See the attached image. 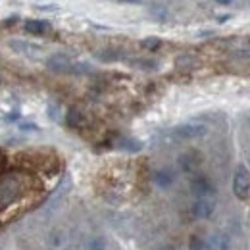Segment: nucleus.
Wrapping results in <instances>:
<instances>
[{
  "instance_id": "obj_7",
  "label": "nucleus",
  "mask_w": 250,
  "mask_h": 250,
  "mask_svg": "<svg viewBox=\"0 0 250 250\" xmlns=\"http://www.w3.org/2000/svg\"><path fill=\"white\" fill-rule=\"evenodd\" d=\"M175 179H177V175H175V171H173L171 167H160V169H156V171L152 173L154 185H156L158 188H164V190L173 187Z\"/></svg>"
},
{
  "instance_id": "obj_9",
  "label": "nucleus",
  "mask_w": 250,
  "mask_h": 250,
  "mask_svg": "<svg viewBox=\"0 0 250 250\" xmlns=\"http://www.w3.org/2000/svg\"><path fill=\"white\" fill-rule=\"evenodd\" d=\"M208 250H231L233 249V241L227 233H214L210 239H206Z\"/></svg>"
},
{
  "instance_id": "obj_26",
  "label": "nucleus",
  "mask_w": 250,
  "mask_h": 250,
  "mask_svg": "<svg viewBox=\"0 0 250 250\" xmlns=\"http://www.w3.org/2000/svg\"><path fill=\"white\" fill-rule=\"evenodd\" d=\"M158 250H177V249H175L173 245H162V247H160Z\"/></svg>"
},
{
  "instance_id": "obj_6",
  "label": "nucleus",
  "mask_w": 250,
  "mask_h": 250,
  "mask_svg": "<svg viewBox=\"0 0 250 250\" xmlns=\"http://www.w3.org/2000/svg\"><path fill=\"white\" fill-rule=\"evenodd\" d=\"M200 164H202V156L196 150H185L183 154L177 156V167L187 175H196Z\"/></svg>"
},
{
  "instance_id": "obj_18",
  "label": "nucleus",
  "mask_w": 250,
  "mask_h": 250,
  "mask_svg": "<svg viewBox=\"0 0 250 250\" xmlns=\"http://www.w3.org/2000/svg\"><path fill=\"white\" fill-rule=\"evenodd\" d=\"M188 250H208V243H206V239H202L198 235H192L188 239Z\"/></svg>"
},
{
  "instance_id": "obj_19",
  "label": "nucleus",
  "mask_w": 250,
  "mask_h": 250,
  "mask_svg": "<svg viewBox=\"0 0 250 250\" xmlns=\"http://www.w3.org/2000/svg\"><path fill=\"white\" fill-rule=\"evenodd\" d=\"M133 67H139V69H156L158 67V62L154 60H145V58H141V60H133L131 62Z\"/></svg>"
},
{
  "instance_id": "obj_11",
  "label": "nucleus",
  "mask_w": 250,
  "mask_h": 250,
  "mask_svg": "<svg viewBox=\"0 0 250 250\" xmlns=\"http://www.w3.org/2000/svg\"><path fill=\"white\" fill-rule=\"evenodd\" d=\"M23 27H25V31L29 33V35H37V37L50 31V25L46 21H42V20H27L23 23Z\"/></svg>"
},
{
  "instance_id": "obj_29",
  "label": "nucleus",
  "mask_w": 250,
  "mask_h": 250,
  "mask_svg": "<svg viewBox=\"0 0 250 250\" xmlns=\"http://www.w3.org/2000/svg\"><path fill=\"white\" fill-rule=\"evenodd\" d=\"M65 250H79L77 247H69V249H65Z\"/></svg>"
},
{
  "instance_id": "obj_23",
  "label": "nucleus",
  "mask_w": 250,
  "mask_h": 250,
  "mask_svg": "<svg viewBox=\"0 0 250 250\" xmlns=\"http://www.w3.org/2000/svg\"><path fill=\"white\" fill-rule=\"evenodd\" d=\"M18 120H20V112H10V114L6 116V122H10V124H12V122H18Z\"/></svg>"
},
{
  "instance_id": "obj_16",
  "label": "nucleus",
  "mask_w": 250,
  "mask_h": 250,
  "mask_svg": "<svg viewBox=\"0 0 250 250\" xmlns=\"http://www.w3.org/2000/svg\"><path fill=\"white\" fill-rule=\"evenodd\" d=\"M141 46L145 50H148V52H154V50H158L162 46V39L160 37H146V39L141 41Z\"/></svg>"
},
{
  "instance_id": "obj_12",
  "label": "nucleus",
  "mask_w": 250,
  "mask_h": 250,
  "mask_svg": "<svg viewBox=\"0 0 250 250\" xmlns=\"http://www.w3.org/2000/svg\"><path fill=\"white\" fill-rule=\"evenodd\" d=\"M116 146L120 150H125V152H139L143 148V143L137 139H131V137H120L116 141Z\"/></svg>"
},
{
  "instance_id": "obj_17",
  "label": "nucleus",
  "mask_w": 250,
  "mask_h": 250,
  "mask_svg": "<svg viewBox=\"0 0 250 250\" xmlns=\"http://www.w3.org/2000/svg\"><path fill=\"white\" fill-rule=\"evenodd\" d=\"M12 48L18 50V52H21V54H25V56H31L35 52H39V48L29 44V42H12Z\"/></svg>"
},
{
  "instance_id": "obj_20",
  "label": "nucleus",
  "mask_w": 250,
  "mask_h": 250,
  "mask_svg": "<svg viewBox=\"0 0 250 250\" xmlns=\"http://www.w3.org/2000/svg\"><path fill=\"white\" fill-rule=\"evenodd\" d=\"M63 237L60 231H52L50 235H48V247H52V249H58L60 245H62Z\"/></svg>"
},
{
  "instance_id": "obj_22",
  "label": "nucleus",
  "mask_w": 250,
  "mask_h": 250,
  "mask_svg": "<svg viewBox=\"0 0 250 250\" xmlns=\"http://www.w3.org/2000/svg\"><path fill=\"white\" fill-rule=\"evenodd\" d=\"M150 12H152V14L156 16L160 21L167 18V12H166V8H162V6H158V4H156V6H152V10H150Z\"/></svg>"
},
{
  "instance_id": "obj_24",
  "label": "nucleus",
  "mask_w": 250,
  "mask_h": 250,
  "mask_svg": "<svg viewBox=\"0 0 250 250\" xmlns=\"http://www.w3.org/2000/svg\"><path fill=\"white\" fill-rule=\"evenodd\" d=\"M16 21H18V16H12V18H8V20L4 21V25H6V27H14Z\"/></svg>"
},
{
  "instance_id": "obj_15",
  "label": "nucleus",
  "mask_w": 250,
  "mask_h": 250,
  "mask_svg": "<svg viewBox=\"0 0 250 250\" xmlns=\"http://www.w3.org/2000/svg\"><path fill=\"white\" fill-rule=\"evenodd\" d=\"M85 250H108V241L104 237H91L85 245Z\"/></svg>"
},
{
  "instance_id": "obj_3",
  "label": "nucleus",
  "mask_w": 250,
  "mask_h": 250,
  "mask_svg": "<svg viewBox=\"0 0 250 250\" xmlns=\"http://www.w3.org/2000/svg\"><path fill=\"white\" fill-rule=\"evenodd\" d=\"M190 192H192L194 198H214L216 185H214V181L210 177L196 173L190 179Z\"/></svg>"
},
{
  "instance_id": "obj_13",
  "label": "nucleus",
  "mask_w": 250,
  "mask_h": 250,
  "mask_svg": "<svg viewBox=\"0 0 250 250\" xmlns=\"http://www.w3.org/2000/svg\"><path fill=\"white\" fill-rule=\"evenodd\" d=\"M96 58H98L100 62H118V60L124 58V54H122V50L108 48V50H100V52H96Z\"/></svg>"
},
{
  "instance_id": "obj_5",
  "label": "nucleus",
  "mask_w": 250,
  "mask_h": 250,
  "mask_svg": "<svg viewBox=\"0 0 250 250\" xmlns=\"http://www.w3.org/2000/svg\"><path fill=\"white\" fill-rule=\"evenodd\" d=\"M190 214L198 221L210 219L216 214V200L214 198H194V202L190 206Z\"/></svg>"
},
{
  "instance_id": "obj_21",
  "label": "nucleus",
  "mask_w": 250,
  "mask_h": 250,
  "mask_svg": "<svg viewBox=\"0 0 250 250\" xmlns=\"http://www.w3.org/2000/svg\"><path fill=\"white\" fill-rule=\"evenodd\" d=\"M93 69H91V65L89 63H73L71 65V69H69V73H77V75H83V73H91Z\"/></svg>"
},
{
  "instance_id": "obj_2",
  "label": "nucleus",
  "mask_w": 250,
  "mask_h": 250,
  "mask_svg": "<svg viewBox=\"0 0 250 250\" xmlns=\"http://www.w3.org/2000/svg\"><path fill=\"white\" fill-rule=\"evenodd\" d=\"M231 190H233L235 198H239V200H249L250 198V169L245 164H239L235 167Z\"/></svg>"
},
{
  "instance_id": "obj_28",
  "label": "nucleus",
  "mask_w": 250,
  "mask_h": 250,
  "mask_svg": "<svg viewBox=\"0 0 250 250\" xmlns=\"http://www.w3.org/2000/svg\"><path fill=\"white\" fill-rule=\"evenodd\" d=\"M120 2H129V4H139V2H143V0H120Z\"/></svg>"
},
{
  "instance_id": "obj_14",
  "label": "nucleus",
  "mask_w": 250,
  "mask_h": 250,
  "mask_svg": "<svg viewBox=\"0 0 250 250\" xmlns=\"http://www.w3.org/2000/svg\"><path fill=\"white\" fill-rule=\"evenodd\" d=\"M175 65H177L179 69H183V71H188V69H194V67L198 65V60L192 58V56H188V54H185V56H179V58L175 60Z\"/></svg>"
},
{
  "instance_id": "obj_30",
  "label": "nucleus",
  "mask_w": 250,
  "mask_h": 250,
  "mask_svg": "<svg viewBox=\"0 0 250 250\" xmlns=\"http://www.w3.org/2000/svg\"><path fill=\"white\" fill-rule=\"evenodd\" d=\"M0 83H2V81H0Z\"/></svg>"
},
{
  "instance_id": "obj_25",
  "label": "nucleus",
  "mask_w": 250,
  "mask_h": 250,
  "mask_svg": "<svg viewBox=\"0 0 250 250\" xmlns=\"http://www.w3.org/2000/svg\"><path fill=\"white\" fill-rule=\"evenodd\" d=\"M21 129H23V131H37L39 127L33 124H21Z\"/></svg>"
},
{
  "instance_id": "obj_1",
  "label": "nucleus",
  "mask_w": 250,
  "mask_h": 250,
  "mask_svg": "<svg viewBox=\"0 0 250 250\" xmlns=\"http://www.w3.org/2000/svg\"><path fill=\"white\" fill-rule=\"evenodd\" d=\"M29 188V177L21 171H8L0 175V212L16 204Z\"/></svg>"
},
{
  "instance_id": "obj_10",
  "label": "nucleus",
  "mask_w": 250,
  "mask_h": 250,
  "mask_svg": "<svg viewBox=\"0 0 250 250\" xmlns=\"http://www.w3.org/2000/svg\"><path fill=\"white\" fill-rule=\"evenodd\" d=\"M65 124H67L69 129H81L85 125V114L79 108H71L65 114Z\"/></svg>"
},
{
  "instance_id": "obj_4",
  "label": "nucleus",
  "mask_w": 250,
  "mask_h": 250,
  "mask_svg": "<svg viewBox=\"0 0 250 250\" xmlns=\"http://www.w3.org/2000/svg\"><path fill=\"white\" fill-rule=\"evenodd\" d=\"M208 133V125L198 124V122H187V124L177 125L173 129V135L179 141H194V139H202Z\"/></svg>"
},
{
  "instance_id": "obj_27",
  "label": "nucleus",
  "mask_w": 250,
  "mask_h": 250,
  "mask_svg": "<svg viewBox=\"0 0 250 250\" xmlns=\"http://www.w3.org/2000/svg\"><path fill=\"white\" fill-rule=\"evenodd\" d=\"M216 2H218L219 6H229V4L233 2V0H216Z\"/></svg>"
},
{
  "instance_id": "obj_8",
  "label": "nucleus",
  "mask_w": 250,
  "mask_h": 250,
  "mask_svg": "<svg viewBox=\"0 0 250 250\" xmlns=\"http://www.w3.org/2000/svg\"><path fill=\"white\" fill-rule=\"evenodd\" d=\"M73 62L69 60L67 54H52L48 60H46V67L54 73H69Z\"/></svg>"
}]
</instances>
